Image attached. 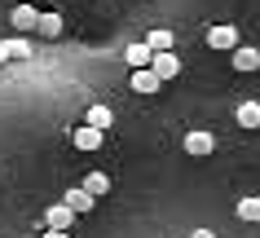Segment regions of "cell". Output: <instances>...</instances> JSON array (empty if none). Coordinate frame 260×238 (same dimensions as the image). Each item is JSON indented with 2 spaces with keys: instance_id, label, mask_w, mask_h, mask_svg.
Segmentation results:
<instances>
[{
  "instance_id": "cell-1",
  "label": "cell",
  "mask_w": 260,
  "mask_h": 238,
  "mask_svg": "<svg viewBox=\"0 0 260 238\" xmlns=\"http://www.w3.org/2000/svg\"><path fill=\"white\" fill-rule=\"evenodd\" d=\"M102 141H106V132H102V128H93V124L71 128V146H75V150H84V154H93Z\"/></svg>"
},
{
  "instance_id": "cell-2",
  "label": "cell",
  "mask_w": 260,
  "mask_h": 238,
  "mask_svg": "<svg viewBox=\"0 0 260 238\" xmlns=\"http://www.w3.org/2000/svg\"><path fill=\"white\" fill-rule=\"evenodd\" d=\"M9 22H14L18 36H31L36 22H40V9H36V5H14V9H9Z\"/></svg>"
},
{
  "instance_id": "cell-3",
  "label": "cell",
  "mask_w": 260,
  "mask_h": 238,
  "mask_svg": "<svg viewBox=\"0 0 260 238\" xmlns=\"http://www.w3.org/2000/svg\"><path fill=\"white\" fill-rule=\"evenodd\" d=\"M207 44H212V49H238V27H234V22H216V27H207Z\"/></svg>"
},
{
  "instance_id": "cell-4",
  "label": "cell",
  "mask_w": 260,
  "mask_h": 238,
  "mask_svg": "<svg viewBox=\"0 0 260 238\" xmlns=\"http://www.w3.org/2000/svg\"><path fill=\"white\" fill-rule=\"evenodd\" d=\"M150 71L159 75V80H177V75H181V57H177V49L154 53V57H150Z\"/></svg>"
},
{
  "instance_id": "cell-5",
  "label": "cell",
  "mask_w": 260,
  "mask_h": 238,
  "mask_svg": "<svg viewBox=\"0 0 260 238\" xmlns=\"http://www.w3.org/2000/svg\"><path fill=\"white\" fill-rule=\"evenodd\" d=\"M216 150V137L207 132V128H194L190 137H185V154H194V159H203V154Z\"/></svg>"
},
{
  "instance_id": "cell-6",
  "label": "cell",
  "mask_w": 260,
  "mask_h": 238,
  "mask_svg": "<svg viewBox=\"0 0 260 238\" xmlns=\"http://www.w3.org/2000/svg\"><path fill=\"white\" fill-rule=\"evenodd\" d=\"M62 203H67V208L75 212V216H84V212H93V203H97V198L88 194V190H84V185H71L67 194H62Z\"/></svg>"
},
{
  "instance_id": "cell-7",
  "label": "cell",
  "mask_w": 260,
  "mask_h": 238,
  "mask_svg": "<svg viewBox=\"0 0 260 238\" xmlns=\"http://www.w3.org/2000/svg\"><path fill=\"white\" fill-rule=\"evenodd\" d=\"M71 225H75V212L67 203H53V208L44 212V229H71Z\"/></svg>"
},
{
  "instance_id": "cell-8",
  "label": "cell",
  "mask_w": 260,
  "mask_h": 238,
  "mask_svg": "<svg viewBox=\"0 0 260 238\" xmlns=\"http://www.w3.org/2000/svg\"><path fill=\"white\" fill-rule=\"evenodd\" d=\"M150 57H154V49L146 40H137V44H128V49H123V62H128V66L133 71H141V66H150Z\"/></svg>"
},
{
  "instance_id": "cell-9",
  "label": "cell",
  "mask_w": 260,
  "mask_h": 238,
  "mask_svg": "<svg viewBox=\"0 0 260 238\" xmlns=\"http://www.w3.org/2000/svg\"><path fill=\"white\" fill-rule=\"evenodd\" d=\"M230 66H234V71H260V53L251 49V44H238L234 57H230Z\"/></svg>"
},
{
  "instance_id": "cell-10",
  "label": "cell",
  "mask_w": 260,
  "mask_h": 238,
  "mask_svg": "<svg viewBox=\"0 0 260 238\" xmlns=\"http://www.w3.org/2000/svg\"><path fill=\"white\" fill-rule=\"evenodd\" d=\"M159 75H154L150 66H141V71H133V93H159Z\"/></svg>"
},
{
  "instance_id": "cell-11",
  "label": "cell",
  "mask_w": 260,
  "mask_h": 238,
  "mask_svg": "<svg viewBox=\"0 0 260 238\" xmlns=\"http://www.w3.org/2000/svg\"><path fill=\"white\" fill-rule=\"evenodd\" d=\"M146 44H150L154 53H168V49H177V36H172L168 27H159V31H150V36H146Z\"/></svg>"
},
{
  "instance_id": "cell-12",
  "label": "cell",
  "mask_w": 260,
  "mask_h": 238,
  "mask_svg": "<svg viewBox=\"0 0 260 238\" xmlns=\"http://www.w3.org/2000/svg\"><path fill=\"white\" fill-rule=\"evenodd\" d=\"M36 36H44V40H57V36H62V18H57V14H40V22H36Z\"/></svg>"
},
{
  "instance_id": "cell-13",
  "label": "cell",
  "mask_w": 260,
  "mask_h": 238,
  "mask_svg": "<svg viewBox=\"0 0 260 238\" xmlns=\"http://www.w3.org/2000/svg\"><path fill=\"white\" fill-rule=\"evenodd\" d=\"M84 190H88L93 198L110 194V177H106V172H88V177H84Z\"/></svg>"
},
{
  "instance_id": "cell-14",
  "label": "cell",
  "mask_w": 260,
  "mask_h": 238,
  "mask_svg": "<svg viewBox=\"0 0 260 238\" xmlns=\"http://www.w3.org/2000/svg\"><path fill=\"white\" fill-rule=\"evenodd\" d=\"M84 124H93V128H102V132H106V128L115 124V115H110V106H88V115H84Z\"/></svg>"
},
{
  "instance_id": "cell-15",
  "label": "cell",
  "mask_w": 260,
  "mask_h": 238,
  "mask_svg": "<svg viewBox=\"0 0 260 238\" xmlns=\"http://www.w3.org/2000/svg\"><path fill=\"white\" fill-rule=\"evenodd\" d=\"M238 124L243 128H260V101H243V106H238Z\"/></svg>"
},
{
  "instance_id": "cell-16",
  "label": "cell",
  "mask_w": 260,
  "mask_h": 238,
  "mask_svg": "<svg viewBox=\"0 0 260 238\" xmlns=\"http://www.w3.org/2000/svg\"><path fill=\"white\" fill-rule=\"evenodd\" d=\"M5 53H9V62H18V57H31L27 36H14V40H5Z\"/></svg>"
},
{
  "instance_id": "cell-17",
  "label": "cell",
  "mask_w": 260,
  "mask_h": 238,
  "mask_svg": "<svg viewBox=\"0 0 260 238\" xmlns=\"http://www.w3.org/2000/svg\"><path fill=\"white\" fill-rule=\"evenodd\" d=\"M238 221H260V198H238Z\"/></svg>"
},
{
  "instance_id": "cell-18",
  "label": "cell",
  "mask_w": 260,
  "mask_h": 238,
  "mask_svg": "<svg viewBox=\"0 0 260 238\" xmlns=\"http://www.w3.org/2000/svg\"><path fill=\"white\" fill-rule=\"evenodd\" d=\"M40 238H75V234H71V229H44Z\"/></svg>"
},
{
  "instance_id": "cell-19",
  "label": "cell",
  "mask_w": 260,
  "mask_h": 238,
  "mask_svg": "<svg viewBox=\"0 0 260 238\" xmlns=\"http://www.w3.org/2000/svg\"><path fill=\"white\" fill-rule=\"evenodd\" d=\"M190 238H216V234H212V229H194Z\"/></svg>"
},
{
  "instance_id": "cell-20",
  "label": "cell",
  "mask_w": 260,
  "mask_h": 238,
  "mask_svg": "<svg viewBox=\"0 0 260 238\" xmlns=\"http://www.w3.org/2000/svg\"><path fill=\"white\" fill-rule=\"evenodd\" d=\"M0 62H9V53H5V40H0Z\"/></svg>"
}]
</instances>
